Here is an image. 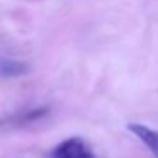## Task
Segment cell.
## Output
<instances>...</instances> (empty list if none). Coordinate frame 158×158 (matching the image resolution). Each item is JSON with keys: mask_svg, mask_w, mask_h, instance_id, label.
<instances>
[{"mask_svg": "<svg viewBox=\"0 0 158 158\" xmlns=\"http://www.w3.org/2000/svg\"><path fill=\"white\" fill-rule=\"evenodd\" d=\"M51 158H95L92 148L82 138H66L53 150Z\"/></svg>", "mask_w": 158, "mask_h": 158, "instance_id": "obj_1", "label": "cell"}, {"mask_svg": "<svg viewBox=\"0 0 158 158\" xmlns=\"http://www.w3.org/2000/svg\"><path fill=\"white\" fill-rule=\"evenodd\" d=\"M127 129L151 151L155 158H158V131L153 127L146 126V124H139V123H129Z\"/></svg>", "mask_w": 158, "mask_h": 158, "instance_id": "obj_2", "label": "cell"}, {"mask_svg": "<svg viewBox=\"0 0 158 158\" xmlns=\"http://www.w3.org/2000/svg\"><path fill=\"white\" fill-rule=\"evenodd\" d=\"M29 70L27 63L12 58H0V75L2 77H21Z\"/></svg>", "mask_w": 158, "mask_h": 158, "instance_id": "obj_3", "label": "cell"}, {"mask_svg": "<svg viewBox=\"0 0 158 158\" xmlns=\"http://www.w3.org/2000/svg\"><path fill=\"white\" fill-rule=\"evenodd\" d=\"M48 107H36V109L31 110H26V112H21L19 116L12 117V123L14 124H29V123H34V121L41 119V117L48 116Z\"/></svg>", "mask_w": 158, "mask_h": 158, "instance_id": "obj_4", "label": "cell"}]
</instances>
